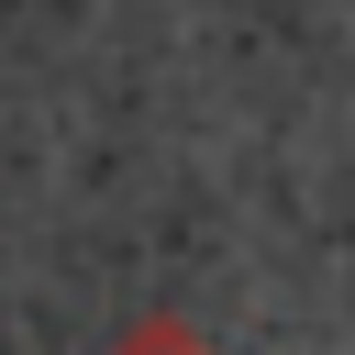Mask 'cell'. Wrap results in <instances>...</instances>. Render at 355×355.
<instances>
[{
  "label": "cell",
  "instance_id": "cell-1",
  "mask_svg": "<svg viewBox=\"0 0 355 355\" xmlns=\"http://www.w3.org/2000/svg\"><path fill=\"white\" fill-rule=\"evenodd\" d=\"M100 355H211V344H200L189 322H166V311H144V322H122V333H111Z\"/></svg>",
  "mask_w": 355,
  "mask_h": 355
}]
</instances>
